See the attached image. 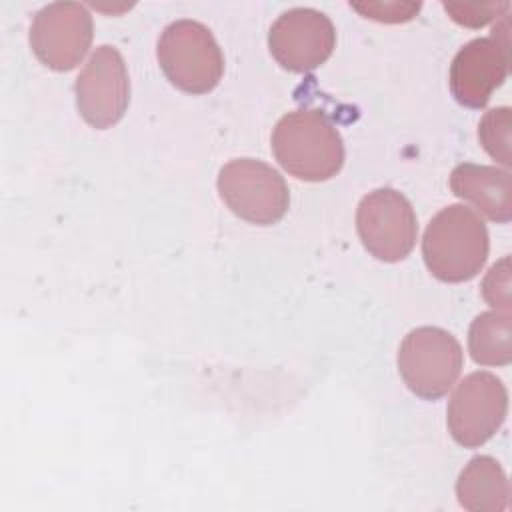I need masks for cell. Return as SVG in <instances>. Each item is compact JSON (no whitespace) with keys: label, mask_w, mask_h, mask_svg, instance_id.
<instances>
[{"label":"cell","mask_w":512,"mask_h":512,"mask_svg":"<svg viewBox=\"0 0 512 512\" xmlns=\"http://www.w3.org/2000/svg\"><path fill=\"white\" fill-rule=\"evenodd\" d=\"M218 192L224 204L242 220L272 226L290 206L286 180L278 170L254 158H236L218 172Z\"/></svg>","instance_id":"cell-5"},{"label":"cell","mask_w":512,"mask_h":512,"mask_svg":"<svg viewBox=\"0 0 512 512\" xmlns=\"http://www.w3.org/2000/svg\"><path fill=\"white\" fill-rule=\"evenodd\" d=\"M490 250L484 220L464 204L442 208L426 226L422 256L430 274L442 282H468L482 270Z\"/></svg>","instance_id":"cell-2"},{"label":"cell","mask_w":512,"mask_h":512,"mask_svg":"<svg viewBox=\"0 0 512 512\" xmlns=\"http://www.w3.org/2000/svg\"><path fill=\"white\" fill-rule=\"evenodd\" d=\"M76 108L96 130L120 122L130 104V80L122 54L108 44L98 46L74 84Z\"/></svg>","instance_id":"cell-9"},{"label":"cell","mask_w":512,"mask_h":512,"mask_svg":"<svg viewBox=\"0 0 512 512\" xmlns=\"http://www.w3.org/2000/svg\"><path fill=\"white\" fill-rule=\"evenodd\" d=\"M510 130L512 110L508 106L488 110L478 124V138L482 148L502 166H510Z\"/></svg>","instance_id":"cell-15"},{"label":"cell","mask_w":512,"mask_h":512,"mask_svg":"<svg viewBox=\"0 0 512 512\" xmlns=\"http://www.w3.org/2000/svg\"><path fill=\"white\" fill-rule=\"evenodd\" d=\"M468 350L480 366H506L512 360L510 312L490 310L478 314L468 330Z\"/></svg>","instance_id":"cell-14"},{"label":"cell","mask_w":512,"mask_h":512,"mask_svg":"<svg viewBox=\"0 0 512 512\" xmlns=\"http://www.w3.org/2000/svg\"><path fill=\"white\" fill-rule=\"evenodd\" d=\"M456 496L464 510L502 512L508 508L510 484L500 462L492 456H474L456 480Z\"/></svg>","instance_id":"cell-13"},{"label":"cell","mask_w":512,"mask_h":512,"mask_svg":"<svg viewBox=\"0 0 512 512\" xmlns=\"http://www.w3.org/2000/svg\"><path fill=\"white\" fill-rule=\"evenodd\" d=\"M464 352L456 336L438 326L410 330L398 348V372L412 394L438 400L456 384Z\"/></svg>","instance_id":"cell-4"},{"label":"cell","mask_w":512,"mask_h":512,"mask_svg":"<svg viewBox=\"0 0 512 512\" xmlns=\"http://www.w3.org/2000/svg\"><path fill=\"white\" fill-rule=\"evenodd\" d=\"M92 36V16L78 2H52L40 8L30 24L32 52L56 72L76 68L86 56Z\"/></svg>","instance_id":"cell-10"},{"label":"cell","mask_w":512,"mask_h":512,"mask_svg":"<svg viewBox=\"0 0 512 512\" xmlns=\"http://www.w3.org/2000/svg\"><path fill=\"white\" fill-rule=\"evenodd\" d=\"M508 412V390L504 382L486 370L468 374L448 400V432L464 448L488 442L504 424Z\"/></svg>","instance_id":"cell-6"},{"label":"cell","mask_w":512,"mask_h":512,"mask_svg":"<svg viewBox=\"0 0 512 512\" xmlns=\"http://www.w3.org/2000/svg\"><path fill=\"white\" fill-rule=\"evenodd\" d=\"M510 72V38L506 16L502 26L484 38L464 44L448 72V84L454 100L466 108H484L496 88Z\"/></svg>","instance_id":"cell-8"},{"label":"cell","mask_w":512,"mask_h":512,"mask_svg":"<svg viewBox=\"0 0 512 512\" xmlns=\"http://www.w3.org/2000/svg\"><path fill=\"white\" fill-rule=\"evenodd\" d=\"M450 190L470 202L492 222L512 218V176L508 170L484 164H458L450 174Z\"/></svg>","instance_id":"cell-12"},{"label":"cell","mask_w":512,"mask_h":512,"mask_svg":"<svg viewBox=\"0 0 512 512\" xmlns=\"http://www.w3.org/2000/svg\"><path fill=\"white\" fill-rule=\"evenodd\" d=\"M164 76L182 92L208 94L224 74V56L214 34L196 20L170 22L156 46Z\"/></svg>","instance_id":"cell-3"},{"label":"cell","mask_w":512,"mask_h":512,"mask_svg":"<svg viewBox=\"0 0 512 512\" xmlns=\"http://www.w3.org/2000/svg\"><path fill=\"white\" fill-rule=\"evenodd\" d=\"M272 152L278 164L304 182H324L344 164V142L332 120L314 108L284 114L272 130Z\"/></svg>","instance_id":"cell-1"},{"label":"cell","mask_w":512,"mask_h":512,"mask_svg":"<svg viewBox=\"0 0 512 512\" xmlns=\"http://www.w3.org/2000/svg\"><path fill=\"white\" fill-rule=\"evenodd\" d=\"M354 10H358L362 16L386 22V24H398V22H408L412 20L418 10L420 2H350Z\"/></svg>","instance_id":"cell-18"},{"label":"cell","mask_w":512,"mask_h":512,"mask_svg":"<svg viewBox=\"0 0 512 512\" xmlns=\"http://www.w3.org/2000/svg\"><path fill=\"white\" fill-rule=\"evenodd\" d=\"M362 246L382 262L404 260L418 236V222L408 198L394 188L368 192L356 208Z\"/></svg>","instance_id":"cell-7"},{"label":"cell","mask_w":512,"mask_h":512,"mask_svg":"<svg viewBox=\"0 0 512 512\" xmlns=\"http://www.w3.org/2000/svg\"><path fill=\"white\" fill-rule=\"evenodd\" d=\"M450 18L468 28H480L492 22L510 8V2H482V4H462V2H442Z\"/></svg>","instance_id":"cell-16"},{"label":"cell","mask_w":512,"mask_h":512,"mask_svg":"<svg viewBox=\"0 0 512 512\" xmlns=\"http://www.w3.org/2000/svg\"><path fill=\"white\" fill-rule=\"evenodd\" d=\"M272 58L288 72L304 74L322 66L336 48L332 20L314 8L282 12L268 32Z\"/></svg>","instance_id":"cell-11"},{"label":"cell","mask_w":512,"mask_h":512,"mask_svg":"<svg viewBox=\"0 0 512 512\" xmlns=\"http://www.w3.org/2000/svg\"><path fill=\"white\" fill-rule=\"evenodd\" d=\"M482 296L496 310L510 312V258L508 256H504L500 262H496L488 270L482 282Z\"/></svg>","instance_id":"cell-17"}]
</instances>
